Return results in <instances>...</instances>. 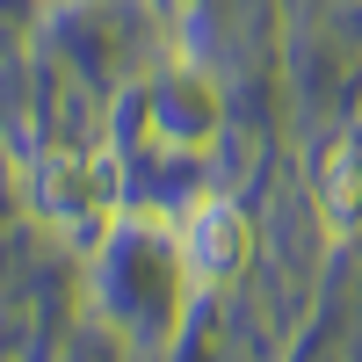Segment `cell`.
Returning <instances> with one entry per match:
<instances>
[{"label": "cell", "instance_id": "3957f363", "mask_svg": "<svg viewBox=\"0 0 362 362\" xmlns=\"http://www.w3.org/2000/svg\"><path fill=\"white\" fill-rule=\"evenodd\" d=\"M319 218H326L334 239L362 232V145L355 138L326 145V160H319Z\"/></svg>", "mask_w": 362, "mask_h": 362}, {"label": "cell", "instance_id": "6da1fadb", "mask_svg": "<svg viewBox=\"0 0 362 362\" xmlns=\"http://www.w3.org/2000/svg\"><path fill=\"white\" fill-rule=\"evenodd\" d=\"M247 261H254V225H247V210H239V203L210 196V203H196L189 218H181V268H189L196 290L239 283V276H247Z\"/></svg>", "mask_w": 362, "mask_h": 362}, {"label": "cell", "instance_id": "7a4b0ae2", "mask_svg": "<svg viewBox=\"0 0 362 362\" xmlns=\"http://www.w3.org/2000/svg\"><path fill=\"white\" fill-rule=\"evenodd\" d=\"M37 203L73 232H102L116 210V160H51L37 181Z\"/></svg>", "mask_w": 362, "mask_h": 362}]
</instances>
